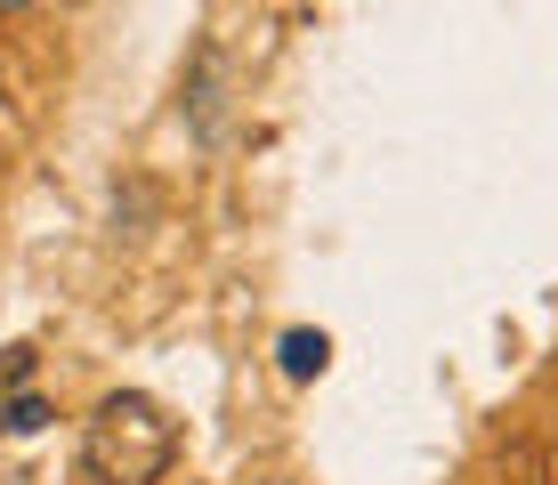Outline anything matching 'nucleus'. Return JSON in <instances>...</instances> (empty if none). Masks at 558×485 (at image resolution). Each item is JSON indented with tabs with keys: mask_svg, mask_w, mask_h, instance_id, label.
<instances>
[{
	"mask_svg": "<svg viewBox=\"0 0 558 485\" xmlns=\"http://www.w3.org/2000/svg\"><path fill=\"white\" fill-rule=\"evenodd\" d=\"M179 461V421L146 397V388H113L82 429V470L98 485H154Z\"/></svg>",
	"mask_w": 558,
	"mask_h": 485,
	"instance_id": "f257e3e1",
	"label": "nucleus"
},
{
	"mask_svg": "<svg viewBox=\"0 0 558 485\" xmlns=\"http://www.w3.org/2000/svg\"><path fill=\"white\" fill-rule=\"evenodd\" d=\"M324 356H332V340H324V332H283V373H292V380H316Z\"/></svg>",
	"mask_w": 558,
	"mask_h": 485,
	"instance_id": "f03ea898",
	"label": "nucleus"
},
{
	"mask_svg": "<svg viewBox=\"0 0 558 485\" xmlns=\"http://www.w3.org/2000/svg\"><path fill=\"white\" fill-rule=\"evenodd\" d=\"M0 9H25V0H0Z\"/></svg>",
	"mask_w": 558,
	"mask_h": 485,
	"instance_id": "7ed1b4c3",
	"label": "nucleus"
}]
</instances>
